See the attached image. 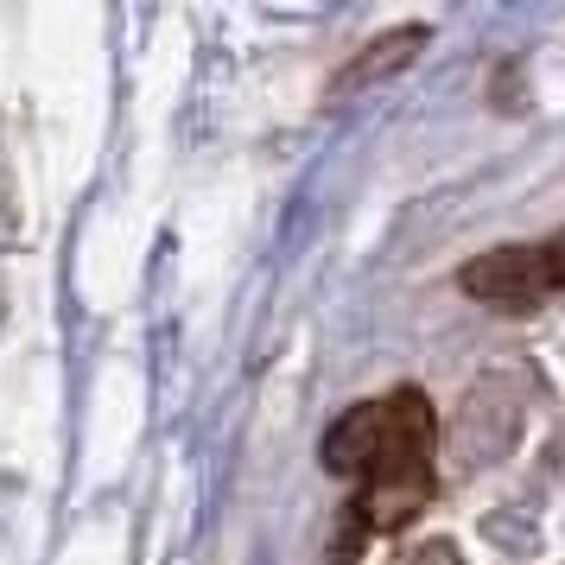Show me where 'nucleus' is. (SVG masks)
<instances>
[{"label":"nucleus","mask_w":565,"mask_h":565,"mask_svg":"<svg viewBox=\"0 0 565 565\" xmlns=\"http://www.w3.org/2000/svg\"><path fill=\"white\" fill-rule=\"evenodd\" d=\"M514 433H521V387L502 382V375H489V382H477L463 394L458 419H451V451L477 470V463L509 458Z\"/></svg>","instance_id":"7ed1b4c3"},{"label":"nucleus","mask_w":565,"mask_h":565,"mask_svg":"<svg viewBox=\"0 0 565 565\" xmlns=\"http://www.w3.org/2000/svg\"><path fill=\"white\" fill-rule=\"evenodd\" d=\"M426 39H433L426 26H394V32H382V39H369V45L331 77V96H356V89H369V83H387L394 71H407L413 57H419Z\"/></svg>","instance_id":"20e7f679"},{"label":"nucleus","mask_w":565,"mask_h":565,"mask_svg":"<svg viewBox=\"0 0 565 565\" xmlns=\"http://www.w3.org/2000/svg\"><path fill=\"white\" fill-rule=\"evenodd\" d=\"M458 286L470 292V299L502 306V311L540 306L546 292H565V235L534 242V248H495V255H477L458 274Z\"/></svg>","instance_id":"f03ea898"},{"label":"nucleus","mask_w":565,"mask_h":565,"mask_svg":"<svg viewBox=\"0 0 565 565\" xmlns=\"http://www.w3.org/2000/svg\"><path fill=\"white\" fill-rule=\"evenodd\" d=\"M407 565H463V559H458L451 540H426V546H413L407 553Z\"/></svg>","instance_id":"39448f33"},{"label":"nucleus","mask_w":565,"mask_h":565,"mask_svg":"<svg viewBox=\"0 0 565 565\" xmlns=\"http://www.w3.org/2000/svg\"><path fill=\"white\" fill-rule=\"evenodd\" d=\"M433 401L419 387H394L362 401L324 433V470L362 483V527H401L433 495Z\"/></svg>","instance_id":"f257e3e1"}]
</instances>
